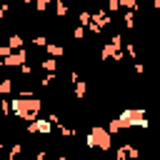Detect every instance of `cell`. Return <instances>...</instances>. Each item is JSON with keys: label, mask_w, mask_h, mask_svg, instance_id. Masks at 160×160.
I'll use <instances>...</instances> for the list:
<instances>
[{"label": "cell", "mask_w": 160, "mask_h": 160, "mask_svg": "<svg viewBox=\"0 0 160 160\" xmlns=\"http://www.w3.org/2000/svg\"><path fill=\"white\" fill-rule=\"evenodd\" d=\"M40 110H42V100L40 98H22V95H18L15 100H12V115L15 118H20V120H25V122H30V120H35L38 115H40Z\"/></svg>", "instance_id": "cell-1"}, {"label": "cell", "mask_w": 160, "mask_h": 160, "mask_svg": "<svg viewBox=\"0 0 160 160\" xmlns=\"http://www.w3.org/2000/svg\"><path fill=\"white\" fill-rule=\"evenodd\" d=\"M85 142L90 148H100V150H110L112 148V132L108 130V125H92L85 135Z\"/></svg>", "instance_id": "cell-2"}, {"label": "cell", "mask_w": 160, "mask_h": 160, "mask_svg": "<svg viewBox=\"0 0 160 160\" xmlns=\"http://www.w3.org/2000/svg\"><path fill=\"white\" fill-rule=\"evenodd\" d=\"M118 118H120V122H122L125 130H130V128H148L150 125L145 120V110L142 108H125Z\"/></svg>", "instance_id": "cell-3"}, {"label": "cell", "mask_w": 160, "mask_h": 160, "mask_svg": "<svg viewBox=\"0 0 160 160\" xmlns=\"http://www.w3.org/2000/svg\"><path fill=\"white\" fill-rule=\"evenodd\" d=\"M100 60H118V62H122V60H125V52H122V48H118L115 42H105V45L100 48Z\"/></svg>", "instance_id": "cell-4"}, {"label": "cell", "mask_w": 160, "mask_h": 160, "mask_svg": "<svg viewBox=\"0 0 160 160\" xmlns=\"http://www.w3.org/2000/svg\"><path fill=\"white\" fill-rule=\"evenodd\" d=\"M25 128H28V132H42V135H48V132H52L55 130V122L48 118V120H30V122H25Z\"/></svg>", "instance_id": "cell-5"}, {"label": "cell", "mask_w": 160, "mask_h": 160, "mask_svg": "<svg viewBox=\"0 0 160 160\" xmlns=\"http://www.w3.org/2000/svg\"><path fill=\"white\" fill-rule=\"evenodd\" d=\"M22 62H28V50H25V48L12 50L8 58H2V65H5V68H20Z\"/></svg>", "instance_id": "cell-6"}, {"label": "cell", "mask_w": 160, "mask_h": 160, "mask_svg": "<svg viewBox=\"0 0 160 160\" xmlns=\"http://www.w3.org/2000/svg\"><path fill=\"white\" fill-rule=\"evenodd\" d=\"M115 158H118V160H135V158H140V150H138L132 142H125V145L118 148Z\"/></svg>", "instance_id": "cell-7"}, {"label": "cell", "mask_w": 160, "mask_h": 160, "mask_svg": "<svg viewBox=\"0 0 160 160\" xmlns=\"http://www.w3.org/2000/svg\"><path fill=\"white\" fill-rule=\"evenodd\" d=\"M40 68H42L45 72H58V58L48 55L45 60H40Z\"/></svg>", "instance_id": "cell-8"}, {"label": "cell", "mask_w": 160, "mask_h": 160, "mask_svg": "<svg viewBox=\"0 0 160 160\" xmlns=\"http://www.w3.org/2000/svg\"><path fill=\"white\" fill-rule=\"evenodd\" d=\"M45 50H48V55H52V58H62V55H65V48L58 45V42H48Z\"/></svg>", "instance_id": "cell-9"}, {"label": "cell", "mask_w": 160, "mask_h": 160, "mask_svg": "<svg viewBox=\"0 0 160 160\" xmlns=\"http://www.w3.org/2000/svg\"><path fill=\"white\" fill-rule=\"evenodd\" d=\"M72 92H75V98H78V100H82V98H85V92H88V82H85V80L72 82Z\"/></svg>", "instance_id": "cell-10"}, {"label": "cell", "mask_w": 160, "mask_h": 160, "mask_svg": "<svg viewBox=\"0 0 160 160\" xmlns=\"http://www.w3.org/2000/svg\"><path fill=\"white\" fill-rule=\"evenodd\" d=\"M135 15H138V10H125V15H122V25H125L128 30L135 28Z\"/></svg>", "instance_id": "cell-11"}, {"label": "cell", "mask_w": 160, "mask_h": 160, "mask_svg": "<svg viewBox=\"0 0 160 160\" xmlns=\"http://www.w3.org/2000/svg\"><path fill=\"white\" fill-rule=\"evenodd\" d=\"M52 2H55L58 18H65V15H68V0H52Z\"/></svg>", "instance_id": "cell-12"}, {"label": "cell", "mask_w": 160, "mask_h": 160, "mask_svg": "<svg viewBox=\"0 0 160 160\" xmlns=\"http://www.w3.org/2000/svg\"><path fill=\"white\" fill-rule=\"evenodd\" d=\"M78 22L88 28V25L92 22V12H90V10H80V15H78Z\"/></svg>", "instance_id": "cell-13"}, {"label": "cell", "mask_w": 160, "mask_h": 160, "mask_svg": "<svg viewBox=\"0 0 160 160\" xmlns=\"http://www.w3.org/2000/svg\"><path fill=\"white\" fill-rule=\"evenodd\" d=\"M8 42H10V48H12V50H20L25 40H22V35H18V32H15V35H10V40H8Z\"/></svg>", "instance_id": "cell-14"}, {"label": "cell", "mask_w": 160, "mask_h": 160, "mask_svg": "<svg viewBox=\"0 0 160 160\" xmlns=\"http://www.w3.org/2000/svg\"><path fill=\"white\" fill-rule=\"evenodd\" d=\"M12 92V78H5L0 82V95H10Z\"/></svg>", "instance_id": "cell-15"}, {"label": "cell", "mask_w": 160, "mask_h": 160, "mask_svg": "<svg viewBox=\"0 0 160 160\" xmlns=\"http://www.w3.org/2000/svg\"><path fill=\"white\" fill-rule=\"evenodd\" d=\"M108 130H110V132L115 135V132H120V130H125V128H122L120 118H115V120H110V122H108Z\"/></svg>", "instance_id": "cell-16"}, {"label": "cell", "mask_w": 160, "mask_h": 160, "mask_svg": "<svg viewBox=\"0 0 160 160\" xmlns=\"http://www.w3.org/2000/svg\"><path fill=\"white\" fill-rule=\"evenodd\" d=\"M85 30H88V28H85V25H80V22H78V28H75V30H72V38H75V40H82V38H85Z\"/></svg>", "instance_id": "cell-17"}, {"label": "cell", "mask_w": 160, "mask_h": 160, "mask_svg": "<svg viewBox=\"0 0 160 160\" xmlns=\"http://www.w3.org/2000/svg\"><path fill=\"white\" fill-rule=\"evenodd\" d=\"M105 5H108V10H110V12H118V10L122 8V5H120V0H105Z\"/></svg>", "instance_id": "cell-18"}, {"label": "cell", "mask_w": 160, "mask_h": 160, "mask_svg": "<svg viewBox=\"0 0 160 160\" xmlns=\"http://www.w3.org/2000/svg\"><path fill=\"white\" fill-rule=\"evenodd\" d=\"M50 2H52V0H35V8H38V12H45V10L50 8Z\"/></svg>", "instance_id": "cell-19"}, {"label": "cell", "mask_w": 160, "mask_h": 160, "mask_svg": "<svg viewBox=\"0 0 160 160\" xmlns=\"http://www.w3.org/2000/svg\"><path fill=\"white\" fill-rule=\"evenodd\" d=\"M32 45H35V48H45V45H48V38H45V35H38V38L32 40Z\"/></svg>", "instance_id": "cell-20"}, {"label": "cell", "mask_w": 160, "mask_h": 160, "mask_svg": "<svg viewBox=\"0 0 160 160\" xmlns=\"http://www.w3.org/2000/svg\"><path fill=\"white\" fill-rule=\"evenodd\" d=\"M125 55H128L130 60H135V55H138V52H135V45H132V42H128V45H125Z\"/></svg>", "instance_id": "cell-21"}, {"label": "cell", "mask_w": 160, "mask_h": 160, "mask_svg": "<svg viewBox=\"0 0 160 160\" xmlns=\"http://www.w3.org/2000/svg\"><path fill=\"white\" fill-rule=\"evenodd\" d=\"M12 52V48H10V42H5V45H0V58H8Z\"/></svg>", "instance_id": "cell-22"}, {"label": "cell", "mask_w": 160, "mask_h": 160, "mask_svg": "<svg viewBox=\"0 0 160 160\" xmlns=\"http://www.w3.org/2000/svg\"><path fill=\"white\" fill-rule=\"evenodd\" d=\"M20 72H22V75H32V65H30V62H22V65H20Z\"/></svg>", "instance_id": "cell-23"}, {"label": "cell", "mask_w": 160, "mask_h": 160, "mask_svg": "<svg viewBox=\"0 0 160 160\" xmlns=\"http://www.w3.org/2000/svg\"><path fill=\"white\" fill-rule=\"evenodd\" d=\"M132 70H135L138 75H142V72H145V65H142V62H135V65H132Z\"/></svg>", "instance_id": "cell-24"}, {"label": "cell", "mask_w": 160, "mask_h": 160, "mask_svg": "<svg viewBox=\"0 0 160 160\" xmlns=\"http://www.w3.org/2000/svg\"><path fill=\"white\" fill-rule=\"evenodd\" d=\"M8 12H10V5H8V2H2V8H0V18H5Z\"/></svg>", "instance_id": "cell-25"}, {"label": "cell", "mask_w": 160, "mask_h": 160, "mask_svg": "<svg viewBox=\"0 0 160 160\" xmlns=\"http://www.w3.org/2000/svg\"><path fill=\"white\" fill-rule=\"evenodd\" d=\"M110 42H115L118 48H122V38H120V35H112V38H110Z\"/></svg>", "instance_id": "cell-26"}, {"label": "cell", "mask_w": 160, "mask_h": 160, "mask_svg": "<svg viewBox=\"0 0 160 160\" xmlns=\"http://www.w3.org/2000/svg\"><path fill=\"white\" fill-rule=\"evenodd\" d=\"M18 155H20V145H12L10 148V158H18Z\"/></svg>", "instance_id": "cell-27"}, {"label": "cell", "mask_w": 160, "mask_h": 160, "mask_svg": "<svg viewBox=\"0 0 160 160\" xmlns=\"http://www.w3.org/2000/svg\"><path fill=\"white\" fill-rule=\"evenodd\" d=\"M80 80V75H78V70H70V82H78Z\"/></svg>", "instance_id": "cell-28"}, {"label": "cell", "mask_w": 160, "mask_h": 160, "mask_svg": "<svg viewBox=\"0 0 160 160\" xmlns=\"http://www.w3.org/2000/svg\"><path fill=\"white\" fill-rule=\"evenodd\" d=\"M78 2H92V0H78Z\"/></svg>", "instance_id": "cell-29"}, {"label": "cell", "mask_w": 160, "mask_h": 160, "mask_svg": "<svg viewBox=\"0 0 160 160\" xmlns=\"http://www.w3.org/2000/svg\"><path fill=\"white\" fill-rule=\"evenodd\" d=\"M22 2H35V0H22Z\"/></svg>", "instance_id": "cell-30"}]
</instances>
